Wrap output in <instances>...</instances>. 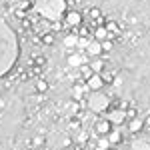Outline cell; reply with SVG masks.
<instances>
[{"instance_id":"cell-17","label":"cell","mask_w":150,"mask_h":150,"mask_svg":"<svg viewBox=\"0 0 150 150\" xmlns=\"http://www.w3.org/2000/svg\"><path fill=\"white\" fill-rule=\"evenodd\" d=\"M104 28L108 30V34H110V32H118V24H116V22H106Z\"/></svg>"},{"instance_id":"cell-1","label":"cell","mask_w":150,"mask_h":150,"mask_svg":"<svg viewBox=\"0 0 150 150\" xmlns=\"http://www.w3.org/2000/svg\"><path fill=\"white\" fill-rule=\"evenodd\" d=\"M36 12H40L46 20H58L62 14H66L64 0H36Z\"/></svg>"},{"instance_id":"cell-11","label":"cell","mask_w":150,"mask_h":150,"mask_svg":"<svg viewBox=\"0 0 150 150\" xmlns=\"http://www.w3.org/2000/svg\"><path fill=\"white\" fill-rule=\"evenodd\" d=\"M142 126H144V122H142L140 118H134V120L128 124V130H130V132H138V130H142Z\"/></svg>"},{"instance_id":"cell-23","label":"cell","mask_w":150,"mask_h":150,"mask_svg":"<svg viewBox=\"0 0 150 150\" xmlns=\"http://www.w3.org/2000/svg\"><path fill=\"white\" fill-rule=\"evenodd\" d=\"M92 18H98V16H100V10H98V8H92Z\"/></svg>"},{"instance_id":"cell-12","label":"cell","mask_w":150,"mask_h":150,"mask_svg":"<svg viewBox=\"0 0 150 150\" xmlns=\"http://www.w3.org/2000/svg\"><path fill=\"white\" fill-rule=\"evenodd\" d=\"M90 68H92V72H94V74H100V72H102V68H104V62L96 58V60H94L92 64H90Z\"/></svg>"},{"instance_id":"cell-7","label":"cell","mask_w":150,"mask_h":150,"mask_svg":"<svg viewBox=\"0 0 150 150\" xmlns=\"http://www.w3.org/2000/svg\"><path fill=\"white\" fill-rule=\"evenodd\" d=\"M68 64L70 66H78V68H80L82 64H88V58L82 56V54H72V56L68 58Z\"/></svg>"},{"instance_id":"cell-20","label":"cell","mask_w":150,"mask_h":150,"mask_svg":"<svg viewBox=\"0 0 150 150\" xmlns=\"http://www.w3.org/2000/svg\"><path fill=\"white\" fill-rule=\"evenodd\" d=\"M42 42H46V44H52V42H54V36H52V34L42 36Z\"/></svg>"},{"instance_id":"cell-22","label":"cell","mask_w":150,"mask_h":150,"mask_svg":"<svg viewBox=\"0 0 150 150\" xmlns=\"http://www.w3.org/2000/svg\"><path fill=\"white\" fill-rule=\"evenodd\" d=\"M42 142H44L42 138H34V142H32V146H34V148H38V146H40Z\"/></svg>"},{"instance_id":"cell-24","label":"cell","mask_w":150,"mask_h":150,"mask_svg":"<svg viewBox=\"0 0 150 150\" xmlns=\"http://www.w3.org/2000/svg\"><path fill=\"white\" fill-rule=\"evenodd\" d=\"M142 122H144V126H150V114L146 116V118H144V120H142Z\"/></svg>"},{"instance_id":"cell-5","label":"cell","mask_w":150,"mask_h":150,"mask_svg":"<svg viewBox=\"0 0 150 150\" xmlns=\"http://www.w3.org/2000/svg\"><path fill=\"white\" fill-rule=\"evenodd\" d=\"M66 22L70 24V26H80V22H82V14L80 12H76V10H70V12H66Z\"/></svg>"},{"instance_id":"cell-18","label":"cell","mask_w":150,"mask_h":150,"mask_svg":"<svg viewBox=\"0 0 150 150\" xmlns=\"http://www.w3.org/2000/svg\"><path fill=\"white\" fill-rule=\"evenodd\" d=\"M82 94H84V88H80V86H74V92H72V96H74L76 100H80Z\"/></svg>"},{"instance_id":"cell-8","label":"cell","mask_w":150,"mask_h":150,"mask_svg":"<svg viewBox=\"0 0 150 150\" xmlns=\"http://www.w3.org/2000/svg\"><path fill=\"white\" fill-rule=\"evenodd\" d=\"M106 120H108L110 124H122V120H124V112H122V110L110 112V114L106 116Z\"/></svg>"},{"instance_id":"cell-3","label":"cell","mask_w":150,"mask_h":150,"mask_svg":"<svg viewBox=\"0 0 150 150\" xmlns=\"http://www.w3.org/2000/svg\"><path fill=\"white\" fill-rule=\"evenodd\" d=\"M102 86H104V80H102V76H100V74H92V76L86 80V88H88V90H92V92H100V90H102Z\"/></svg>"},{"instance_id":"cell-9","label":"cell","mask_w":150,"mask_h":150,"mask_svg":"<svg viewBox=\"0 0 150 150\" xmlns=\"http://www.w3.org/2000/svg\"><path fill=\"white\" fill-rule=\"evenodd\" d=\"M86 52H88L90 56H98V54L102 52V44H100V42H96V40H92V42H88Z\"/></svg>"},{"instance_id":"cell-19","label":"cell","mask_w":150,"mask_h":150,"mask_svg":"<svg viewBox=\"0 0 150 150\" xmlns=\"http://www.w3.org/2000/svg\"><path fill=\"white\" fill-rule=\"evenodd\" d=\"M108 146H110V142H108V138H106V136H102V138H100V142H98V148H108Z\"/></svg>"},{"instance_id":"cell-21","label":"cell","mask_w":150,"mask_h":150,"mask_svg":"<svg viewBox=\"0 0 150 150\" xmlns=\"http://www.w3.org/2000/svg\"><path fill=\"white\" fill-rule=\"evenodd\" d=\"M100 44H102V50H110V48H112V42H108V40H104Z\"/></svg>"},{"instance_id":"cell-25","label":"cell","mask_w":150,"mask_h":150,"mask_svg":"<svg viewBox=\"0 0 150 150\" xmlns=\"http://www.w3.org/2000/svg\"><path fill=\"white\" fill-rule=\"evenodd\" d=\"M94 150H104V148H98V146H96V148H94Z\"/></svg>"},{"instance_id":"cell-13","label":"cell","mask_w":150,"mask_h":150,"mask_svg":"<svg viewBox=\"0 0 150 150\" xmlns=\"http://www.w3.org/2000/svg\"><path fill=\"white\" fill-rule=\"evenodd\" d=\"M106 138H108V142H110V144H116V142H120V138H122V136H120V132H118V130H112Z\"/></svg>"},{"instance_id":"cell-2","label":"cell","mask_w":150,"mask_h":150,"mask_svg":"<svg viewBox=\"0 0 150 150\" xmlns=\"http://www.w3.org/2000/svg\"><path fill=\"white\" fill-rule=\"evenodd\" d=\"M108 104H110V100H108V96L102 94V92H92L88 96V108H90L92 112H96V114L104 112V110L108 108Z\"/></svg>"},{"instance_id":"cell-15","label":"cell","mask_w":150,"mask_h":150,"mask_svg":"<svg viewBox=\"0 0 150 150\" xmlns=\"http://www.w3.org/2000/svg\"><path fill=\"white\" fill-rule=\"evenodd\" d=\"M80 72H82V76H84L86 80H88V78H90V76L94 74V72H92V68H90L88 64H82V66H80Z\"/></svg>"},{"instance_id":"cell-14","label":"cell","mask_w":150,"mask_h":150,"mask_svg":"<svg viewBox=\"0 0 150 150\" xmlns=\"http://www.w3.org/2000/svg\"><path fill=\"white\" fill-rule=\"evenodd\" d=\"M64 44H66L68 48H76V46H78V36H66Z\"/></svg>"},{"instance_id":"cell-4","label":"cell","mask_w":150,"mask_h":150,"mask_svg":"<svg viewBox=\"0 0 150 150\" xmlns=\"http://www.w3.org/2000/svg\"><path fill=\"white\" fill-rule=\"evenodd\" d=\"M96 132H98L100 136H108V134L112 132V124H110L108 120H98V122H96Z\"/></svg>"},{"instance_id":"cell-10","label":"cell","mask_w":150,"mask_h":150,"mask_svg":"<svg viewBox=\"0 0 150 150\" xmlns=\"http://www.w3.org/2000/svg\"><path fill=\"white\" fill-rule=\"evenodd\" d=\"M94 38H96V42H104V40L108 38V30H106L104 26H98V28L94 30Z\"/></svg>"},{"instance_id":"cell-6","label":"cell","mask_w":150,"mask_h":150,"mask_svg":"<svg viewBox=\"0 0 150 150\" xmlns=\"http://www.w3.org/2000/svg\"><path fill=\"white\" fill-rule=\"evenodd\" d=\"M130 150H150V142L146 138H136V140H132Z\"/></svg>"},{"instance_id":"cell-16","label":"cell","mask_w":150,"mask_h":150,"mask_svg":"<svg viewBox=\"0 0 150 150\" xmlns=\"http://www.w3.org/2000/svg\"><path fill=\"white\" fill-rule=\"evenodd\" d=\"M36 90H38V92H46V90H48V82L38 80V82H36Z\"/></svg>"}]
</instances>
